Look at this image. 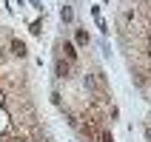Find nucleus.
Returning a JSON list of instances; mask_svg holds the SVG:
<instances>
[{
    "label": "nucleus",
    "instance_id": "nucleus-1",
    "mask_svg": "<svg viewBox=\"0 0 151 142\" xmlns=\"http://www.w3.org/2000/svg\"><path fill=\"white\" fill-rule=\"evenodd\" d=\"M54 77H57V80H71V77H74V66H71V63H68V60H54Z\"/></svg>",
    "mask_w": 151,
    "mask_h": 142
},
{
    "label": "nucleus",
    "instance_id": "nucleus-2",
    "mask_svg": "<svg viewBox=\"0 0 151 142\" xmlns=\"http://www.w3.org/2000/svg\"><path fill=\"white\" fill-rule=\"evenodd\" d=\"M57 51H63V54H66V60L71 63V66H77V49H74V43L60 40V43H57Z\"/></svg>",
    "mask_w": 151,
    "mask_h": 142
},
{
    "label": "nucleus",
    "instance_id": "nucleus-3",
    "mask_svg": "<svg viewBox=\"0 0 151 142\" xmlns=\"http://www.w3.org/2000/svg\"><path fill=\"white\" fill-rule=\"evenodd\" d=\"M9 51H12V54H14L17 60H23L26 54H29V49H26V43H23V40H17V37H14L12 43H9Z\"/></svg>",
    "mask_w": 151,
    "mask_h": 142
},
{
    "label": "nucleus",
    "instance_id": "nucleus-4",
    "mask_svg": "<svg viewBox=\"0 0 151 142\" xmlns=\"http://www.w3.org/2000/svg\"><path fill=\"white\" fill-rule=\"evenodd\" d=\"M60 20H63V23H71V20H74V11H71V6H63V9H60Z\"/></svg>",
    "mask_w": 151,
    "mask_h": 142
},
{
    "label": "nucleus",
    "instance_id": "nucleus-5",
    "mask_svg": "<svg viewBox=\"0 0 151 142\" xmlns=\"http://www.w3.org/2000/svg\"><path fill=\"white\" fill-rule=\"evenodd\" d=\"M74 40H77V46H88V34H86L83 29H77V34H74Z\"/></svg>",
    "mask_w": 151,
    "mask_h": 142
},
{
    "label": "nucleus",
    "instance_id": "nucleus-6",
    "mask_svg": "<svg viewBox=\"0 0 151 142\" xmlns=\"http://www.w3.org/2000/svg\"><path fill=\"white\" fill-rule=\"evenodd\" d=\"M97 142H114V136L109 131H97Z\"/></svg>",
    "mask_w": 151,
    "mask_h": 142
},
{
    "label": "nucleus",
    "instance_id": "nucleus-7",
    "mask_svg": "<svg viewBox=\"0 0 151 142\" xmlns=\"http://www.w3.org/2000/svg\"><path fill=\"white\" fill-rule=\"evenodd\" d=\"M29 31H32L34 37H40V34H43V23H32V26H29Z\"/></svg>",
    "mask_w": 151,
    "mask_h": 142
},
{
    "label": "nucleus",
    "instance_id": "nucleus-8",
    "mask_svg": "<svg viewBox=\"0 0 151 142\" xmlns=\"http://www.w3.org/2000/svg\"><path fill=\"white\" fill-rule=\"evenodd\" d=\"M109 114H111V119H109V122H117V117H120V108H117V105H111V108H109Z\"/></svg>",
    "mask_w": 151,
    "mask_h": 142
}]
</instances>
